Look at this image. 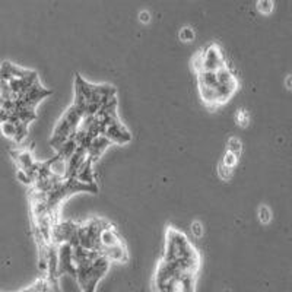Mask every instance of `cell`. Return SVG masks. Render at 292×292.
I'll list each match as a JSON object with an SVG mask.
<instances>
[{
    "instance_id": "obj_3",
    "label": "cell",
    "mask_w": 292,
    "mask_h": 292,
    "mask_svg": "<svg viewBox=\"0 0 292 292\" xmlns=\"http://www.w3.org/2000/svg\"><path fill=\"white\" fill-rule=\"evenodd\" d=\"M193 273L183 272L180 267L167 260H162L155 275V291L156 292H195Z\"/></svg>"
},
{
    "instance_id": "obj_12",
    "label": "cell",
    "mask_w": 292,
    "mask_h": 292,
    "mask_svg": "<svg viewBox=\"0 0 292 292\" xmlns=\"http://www.w3.org/2000/svg\"><path fill=\"white\" fill-rule=\"evenodd\" d=\"M179 37H180V40L183 42H192L193 40H195V31H193L192 28H189V27L181 28Z\"/></svg>"
},
{
    "instance_id": "obj_18",
    "label": "cell",
    "mask_w": 292,
    "mask_h": 292,
    "mask_svg": "<svg viewBox=\"0 0 292 292\" xmlns=\"http://www.w3.org/2000/svg\"><path fill=\"white\" fill-rule=\"evenodd\" d=\"M237 122H238V125H243V126L247 125V122H249V115H247V112L244 111V110L238 111V114H237Z\"/></svg>"
},
{
    "instance_id": "obj_13",
    "label": "cell",
    "mask_w": 292,
    "mask_h": 292,
    "mask_svg": "<svg viewBox=\"0 0 292 292\" xmlns=\"http://www.w3.org/2000/svg\"><path fill=\"white\" fill-rule=\"evenodd\" d=\"M226 151L240 155V152H241V142H240V139L238 138H231L228 140V149Z\"/></svg>"
},
{
    "instance_id": "obj_17",
    "label": "cell",
    "mask_w": 292,
    "mask_h": 292,
    "mask_svg": "<svg viewBox=\"0 0 292 292\" xmlns=\"http://www.w3.org/2000/svg\"><path fill=\"white\" fill-rule=\"evenodd\" d=\"M259 216H260V221H262V222H269V221H270V212H269V209L266 208V206L260 208Z\"/></svg>"
},
{
    "instance_id": "obj_10",
    "label": "cell",
    "mask_w": 292,
    "mask_h": 292,
    "mask_svg": "<svg viewBox=\"0 0 292 292\" xmlns=\"http://www.w3.org/2000/svg\"><path fill=\"white\" fill-rule=\"evenodd\" d=\"M15 159H16V162H18L19 169H24V171H27V172H29L32 168L35 167V164H37V161H34L32 155H31L28 151H18V152L15 153Z\"/></svg>"
},
{
    "instance_id": "obj_15",
    "label": "cell",
    "mask_w": 292,
    "mask_h": 292,
    "mask_svg": "<svg viewBox=\"0 0 292 292\" xmlns=\"http://www.w3.org/2000/svg\"><path fill=\"white\" fill-rule=\"evenodd\" d=\"M231 174H232V169L228 167H225L222 162L219 164V167H218V176L222 179V180H228V179H231Z\"/></svg>"
},
{
    "instance_id": "obj_6",
    "label": "cell",
    "mask_w": 292,
    "mask_h": 292,
    "mask_svg": "<svg viewBox=\"0 0 292 292\" xmlns=\"http://www.w3.org/2000/svg\"><path fill=\"white\" fill-rule=\"evenodd\" d=\"M110 145H112V143L110 142V139H107L104 135H99L97 138H94V139L91 140V143H89V146H88V151H86L88 158H89L92 162H95Z\"/></svg>"
},
{
    "instance_id": "obj_5",
    "label": "cell",
    "mask_w": 292,
    "mask_h": 292,
    "mask_svg": "<svg viewBox=\"0 0 292 292\" xmlns=\"http://www.w3.org/2000/svg\"><path fill=\"white\" fill-rule=\"evenodd\" d=\"M102 135L115 145H126L132 140V133L127 130V127L119 119L105 126Z\"/></svg>"
},
{
    "instance_id": "obj_2",
    "label": "cell",
    "mask_w": 292,
    "mask_h": 292,
    "mask_svg": "<svg viewBox=\"0 0 292 292\" xmlns=\"http://www.w3.org/2000/svg\"><path fill=\"white\" fill-rule=\"evenodd\" d=\"M164 260L174 263L183 272L196 275L200 266V257L190 240L176 228H168L165 236Z\"/></svg>"
},
{
    "instance_id": "obj_4",
    "label": "cell",
    "mask_w": 292,
    "mask_h": 292,
    "mask_svg": "<svg viewBox=\"0 0 292 292\" xmlns=\"http://www.w3.org/2000/svg\"><path fill=\"white\" fill-rule=\"evenodd\" d=\"M200 57H202V69L203 70H219L228 66L222 50L218 44L208 45L206 50L200 53Z\"/></svg>"
},
{
    "instance_id": "obj_14",
    "label": "cell",
    "mask_w": 292,
    "mask_h": 292,
    "mask_svg": "<svg viewBox=\"0 0 292 292\" xmlns=\"http://www.w3.org/2000/svg\"><path fill=\"white\" fill-rule=\"evenodd\" d=\"M192 234L196 238H202L203 237V232H205V229H203V225L202 222H199V221H195V222L192 223Z\"/></svg>"
},
{
    "instance_id": "obj_11",
    "label": "cell",
    "mask_w": 292,
    "mask_h": 292,
    "mask_svg": "<svg viewBox=\"0 0 292 292\" xmlns=\"http://www.w3.org/2000/svg\"><path fill=\"white\" fill-rule=\"evenodd\" d=\"M237 162H238V155L229 152V151H226V152H225V155H223V158H222L223 165L232 169V168L237 165Z\"/></svg>"
},
{
    "instance_id": "obj_8",
    "label": "cell",
    "mask_w": 292,
    "mask_h": 292,
    "mask_svg": "<svg viewBox=\"0 0 292 292\" xmlns=\"http://www.w3.org/2000/svg\"><path fill=\"white\" fill-rule=\"evenodd\" d=\"M122 243L120 236L117 234V231L111 226V223H105V226L101 229V234H99V246H101V250L104 249H108L112 247L115 244Z\"/></svg>"
},
{
    "instance_id": "obj_19",
    "label": "cell",
    "mask_w": 292,
    "mask_h": 292,
    "mask_svg": "<svg viewBox=\"0 0 292 292\" xmlns=\"http://www.w3.org/2000/svg\"><path fill=\"white\" fill-rule=\"evenodd\" d=\"M139 21L142 24H149L151 22V14L148 11H142L139 14Z\"/></svg>"
},
{
    "instance_id": "obj_7",
    "label": "cell",
    "mask_w": 292,
    "mask_h": 292,
    "mask_svg": "<svg viewBox=\"0 0 292 292\" xmlns=\"http://www.w3.org/2000/svg\"><path fill=\"white\" fill-rule=\"evenodd\" d=\"M101 253L107 257V260L110 263H126L129 260V254H127V250H126L123 241L115 244V246H112V247L101 250Z\"/></svg>"
},
{
    "instance_id": "obj_16",
    "label": "cell",
    "mask_w": 292,
    "mask_h": 292,
    "mask_svg": "<svg viewBox=\"0 0 292 292\" xmlns=\"http://www.w3.org/2000/svg\"><path fill=\"white\" fill-rule=\"evenodd\" d=\"M257 8L262 14H269L272 11V0H267V3H264V0H259Z\"/></svg>"
},
{
    "instance_id": "obj_9",
    "label": "cell",
    "mask_w": 292,
    "mask_h": 292,
    "mask_svg": "<svg viewBox=\"0 0 292 292\" xmlns=\"http://www.w3.org/2000/svg\"><path fill=\"white\" fill-rule=\"evenodd\" d=\"M75 179H78L81 183H85V184H97L95 176H94V162L89 158L78 169V174Z\"/></svg>"
},
{
    "instance_id": "obj_1",
    "label": "cell",
    "mask_w": 292,
    "mask_h": 292,
    "mask_svg": "<svg viewBox=\"0 0 292 292\" xmlns=\"http://www.w3.org/2000/svg\"><path fill=\"white\" fill-rule=\"evenodd\" d=\"M199 94L209 108L226 104L238 89L237 76L225 66L219 70H202L197 73Z\"/></svg>"
}]
</instances>
